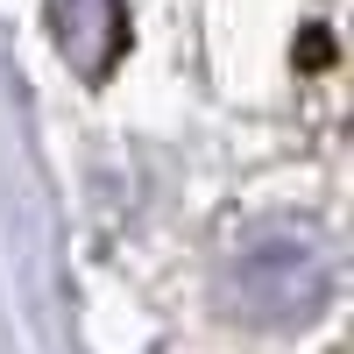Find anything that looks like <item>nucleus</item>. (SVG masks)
I'll list each match as a JSON object with an SVG mask.
<instances>
[{
	"instance_id": "1",
	"label": "nucleus",
	"mask_w": 354,
	"mask_h": 354,
	"mask_svg": "<svg viewBox=\"0 0 354 354\" xmlns=\"http://www.w3.org/2000/svg\"><path fill=\"white\" fill-rule=\"evenodd\" d=\"M234 290H241L248 319H262V326H305L333 298V255L290 227L255 234L248 248H234Z\"/></svg>"
},
{
	"instance_id": "2",
	"label": "nucleus",
	"mask_w": 354,
	"mask_h": 354,
	"mask_svg": "<svg viewBox=\"0 0 354 354\" xmlns=\"http://www.w3.org/2000/svg\"><path fill=\"white\" fill-rule=\"evenodd\" d=\"M57 50L78 78H106L128 50V8L121 0H57Z\"/></svg>"
}]
</instances>
